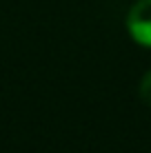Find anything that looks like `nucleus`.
I'll return each instance as SVG.
<instances>
[{"instance_id":"obj_1","label":"nucleus","mask_w":151,"mask_h":153,"mask_svg":"<svg viewBox=\"0 0 151 153\" xmlns=\"http://www.w3.org/2000/svg\"><path fill=\"white\" fill-rule=\"evenodd\" d=\"M131 38L142 47H151V0H138L127 16Z\"/></svg>"},{"instance_id":"obj_2","label":"nucleus","mask_w":151,"mask_h":153,"mask_svg":"<svg viewBox=\"0 0 151 153\" xmlns=\"http://www.w3.org/2000/svg\"><path fill=\"white\" fill-rule=\"evenodd\" d=\"M140 98H142L144 104L151 107V71L142 78V82H140Z\"/></svg>"}]
</instances>
